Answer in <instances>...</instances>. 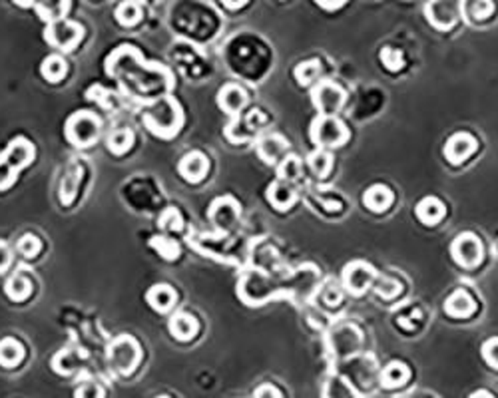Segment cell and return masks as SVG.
Masks as SVG:
<instances>
[{"mask_svg":"<svg viewBox=\"0 0 498 398\" xmlns=\"http://www.w3.org/2000/svg\"><path fill=\"white\" fill-rule=\"evenodd\" d=\"M106 72L122 88L126 96L142 104L163 98L174 88V78L168 68L149 64L134 46H120L106 58Z\"/></svg>","mask_w":498,"mask_h":398,"instance_id":"obj_1","label":"cell"},{"mask_svg":"<svg viewBox=\"0 0 498 398\" xmlns=\"http://www.w3.org/2000/svg\"><path fill=\"white\" fill-rule=\"evenodd\" d=\"M142 120L154 136L170 139V137L177 136L180 128L184 124V112H182V106L174 98L163 96V98L146 106Z\"/></svg>","mask_w":498,"mask_h":398,"instance_id":"obj_2","label":"cell"},{"mask_svg":"<svg viewBox=\"0 0 498 398\" xmlns=\"http://www.w3.org/2000/svg\"><path fill=\"white\" fill-rule=\"evenodd\" d=\"M34 160V146L26 137H16L0 153V189H8L18 174Z\"/></svg>","mask_w":498,"mask_h":398,"instance_id":"obj_3","label":"cell"},{"mask_svg":"<svg viewBox=\"0 0 498 398\" xmlns=\"http://www.w3.org/2000/svg\"><path fill=\"white\" fill-rule=\"evenodd\" d=\"M100 128L102 124H100L98 116L84 110V112L72 114L66 120L64 134H66V139L76 148H90L92 144L98 142Z\"/></svg>","mask_w":498,"mask_h":398,"instance_id":"obj_4","label":"cell"},{"mask_svg":"<svg viewBox=\"0 0 498 398\" xmlns=\"http://www.w3.org/2000/svg\"><path fill=\"white\" fill-rule=\"evenodd\" d=\"M142 359V348L134 336L122 335L118 338H114L108 347V362L110 366H114V371L120 374H132L136 371V366L140 364Z\"/></svg>","mask_w":498,"mask_h":398,"instance_id":"obj_5","label":"cell"},{"mask_svg":"<svg viewBox=\"0 0 498 398\" xmlns=\"http://www.w3.org/2000/svg\"><path fill=\"white\" fill-rule=\"evenodd\" d=\"M311 139L317 148H339L349 139V132L335 116H319L311 124Z\"/></svg>","mask_w":498,"mask_h":398,"instance_id":"obj_6","label":"cell"},{"mask_svg":"<svg viewBox=\"0 0 498 398\" xmlns=\"http://www.w3.org/2000/svg\"><path fill=\"white\" fill-rule=\"evenodd\" d=\"M84 36V28L74 22V20H56V22H50L44 30V38L46 42L52 44L54 48L62 50V52H70L74 50L80 40Z\"/></svg>","mask_w":498,"mask_h":398,"instance_id":"obj_7","label":"cell"},{"mask_svg":"<svg viewBox=\"0 0 498 398\" xmlns=\"http://www.w3.org/2000/svg\"><path fill=\"white\" fill-rule=\"evenodd\" d=\"M311 98L319 116H335L345 104V92H343V88L337 86L335 82L325 80L313 88Z\"/></svg>","mask_w":498,"mask_h":398,"instance_id":"obj_8","label":"cell"},{"mask_svg":"<svg viewBox=\"0 0 498 398\" xmlns=\"http://www.w3.org/2000/svg\"><path fill=\"white\" fill-rule=\"evenodd\" d=\"M450 253H452V259L466 269H473L483 261V245L474 233H461L455 237L450 245Z\"/></svg>","mask_w":498,"mask_h":398,"instance_id":"obj_9","label":"cell"},{"mask_svg":"<svg viewBox=\"0 0 498 398\" xmlns=\"http://www.w3.org/2000/svg\"><path fill=\"white\" fill-rule=\"evenodd\" d=\"M377 273L371 265L363 261L349 263L347 267L343 269V283L345 289L353 295H363L369 287H373Z\"/></svg>","mask_w":498,"mask_h":398,"instance_id":"obj_10","label":"cell"},{"mask_svg":"<svg viewBox=\"0 0 498 398\" xmlns=\"http://www.w3.org/2000/svg\"><path fill=\"white\" fill-rule=\"evenodd\" d=\"M461 13L462 4L459 0H431L429 6H426L429 20L440 30H447L455 25Z\"/></svg>","mask_w":498,"mask_h":398,"instance_id":"obj_11","label":"cell"},{"mask_svg":"<svg viewBox=\"0 0 498 398\" xmlns=\"http://www.w3.org/2000/svg\"><path fill=\"white\" fill-rule=\"evenodd\" d=\"M210 221H212L217 229H229L234 227L236 221L239 219V205H237L236 199L231 198H222L215 199L210 207Z\"/></svg>","mask_w":498,"mask_h":398,"instance_id":"obj_12","label":"cell"},{"mask_svg":"<svg viewBox=\"0 0 498 398\" xmlns=\"http://www.w3.org/2000/svg\"><path fill=\"white\" fill-rule=\"evenodd\" d=\"M287 148H289V142L281 134H265L257 142V156L265 163L274 165V163H279L285 158Z\"/></svg>","mask_w":498,"mask_h":398,"instance_id":"obj_13","label":"cell"},{"mask_svg":"<svg viewBox=\"0 0 498 398\" xmlns=\"http://www.w3.org/2000/svg\"><path fill=\"white\" fill-rule=\"evenodd\" d=\"M208 170H210V162L201 151H189L180 160V165H177L180 175L189 184L201 181L208 175Z\"/></svg>","mask_w":498,"mask_h":398,"instance_id":"obj_14","label":"cell"},{"mask_svg":"<svg viewBox=\"0 0 498 398\" xmlns=\"http://www.w3.org/2000/svg\"><path fill=\"white\" fill-rule=\"evenodd\" d=\"M476 149V139L471 134H455V136L448 137V142L445 144V156L450 163L459 165L462 163L469 156H473V151Z\"/></svg>","mask_w":498,"mask_h":398,"instance_id":"obj_15","label":"cell"},{"mask_svg":"<svg viewBox=\"0 0 498 398\" xmlns=\"http://www.w3.org/2000/svg\"><path fill=\"white\" fill-rule=\"evenodd\" d=\"M217 104L225 114L229 116H237L245 108L248 104V94L243 88H239L237 84H225L220 92H217Z\"/></svg>","mask_w":498,"mask_h":398,"instance_id":"obj_16","label":"cell"},{"mask_svg":"<svg viewBox=\"0 0 498 398\" xmlns=\"http://www.w3.org/2000/svg\"><path fill=\"white\" fill-rule=\"evenodd\" d=\"M146 301L148 305L156 313H168L172 311V307L177 301L174 287L168 285V283H158V285H152L146 293Z\"/></svg>","mask_w":498,"mask_h":398,"instance_id":"obj_17","label":"cell"},{"mask_svg":"<svg viewBox=\"0 0 498 398\" xmlns=\"http://www.w3.org/2000/svg\"><path fill=\"white\" fill-rule=\"evenodd\" d=\"M476 309L474 298L464 291V289H457L450 297L445 301V313L455 317V319H466L471 317Z\"/></svg>","mask_w":498,"mask_h":398,"instance_id":"obj_18","label":"cell"},{"mask_svg":"<svg viewBox=\"0 0 498 398\" xmlns=\"http://www.w3.org/2000/svg\"><path fill=\"white\" fill-rule=\"evenodd\" d=\"M267 199H269V203L274 205L275 210L283 212V210L291 207L295 203L297 195H295V189L289 186L287 181L277 179V181H274L271 186L267 187Z\"/></svg>","mask_w":498,"mask_h":398,"instance_id":"obj_19","label":"cell"},{"mask_svg":"<svg viewBox=\"0 0 498 398\" xmlns=\"http://www.w3.org/2000/svg\"><path fill=\"white\" fill-rule=\"evenodd\" d=\"M199 324L196 317L187 315V313H177L170 319V333L177 341H191L198 335Z\"/></svg>","mask_w":498,"mask_h":398,"instance_id":"obj_20","label":"cell"},{"mask_svg":"<svg viewBox=\"0 0 498 398\" xmlns=\"http://www.w3.org/2000/svg\"><path fill=\"white\" fill-rule=\"evenodd\" d=\"M80 179H82V165L70 163L62 177V184H60V203L62 205H70L74 201L78 187H80Z\"/></svg>","mask_w":498,"mask_h":398,"instance_id":"obj_21","label":"cell"},{"mask_svg":"<svg viewBox=\"0 0 498 398\" xmlns=\"http://www.w3.org/2000/svg\"><path fill=\"white\" fill-rule=\"evenodd\" d=\"M34 8H36L38 16L46 22H56V20H62L66 13H68V6L70 2L68 0H32L30 2Z\"/></svg>","mask_w":498,"mask_h":398,"instance_id":"obj_22","label":"cell"},{"mask_svg":"<svg viewBox=\"0 0 498 398\" xmlns=\"http://www.w3.org/2000/svg\"><path fill=\"white\" fill-rule=\"evenodd\" d=\"M409 376H411V371H409V366L405 362L393 361L389 362L385 369L381 371L379 380H381L383 388H398V386H403L409 380Z\"/></svg>","mask_w":498,"mask_h":398,"instance_id":"obj_23","label":"cell"},{"mask_svg":"<svg viewBox=\"0 0 498 398\" xmlns=\"http://www.w3.org/2000/svg\"><path fill=\"white\" fill-rule=\"evenodd\" d=\"M363 203H365V207H369L375 213L385 212L393 203V191L386 186L369 187L363 195Z\"/></svg>","mask_w":498,"mask_h":398,"instance_id":"obj_24","label":"cell"},{"mask_svg":"<svg viewBox=\"0 0 498 398\" xmlns=\"http://www.w3.org/2000/svg\"><path fill=\"white\" fill-rule=\"evenodd\" d=\"M4 291H6V297L11 298V301H14V303H22V301H26V298L30 297V293H32V281L28 279V275L18 271V273H14L13 277L6 281Z\"/></svg>","mask_w":498,"mask_h":398,"instance_id":"obj_25","label":"cell"},{"mask_svg":"<svg viewBox=\"0 0 498 398\" xmlns=\"http://www.w3.org/2000/svg\"><path fill=\"white\" fill-rule=\"evenodd\" d=\"M415 213H417L419 221H423L424 225H435L445 217V205L436 198H424L419 201Z\"/></svg>","mask_w":498,"mask_h":398,"instance_id":"obj_26","label":"cell"},{"mask_svg":"<svg viewBox=\"0 0 498 398\" xmlns=\"http://www.w3.org/2000/svg\"><path fill=\"white\" fill-rule=\"evenodd\" d=\"M84 357H86V355H80L74 348H62V350L54 357L52 369L58 374H72L76 369L82 364V359H84Z\"/></svg>","mask_w":498,"mask_h":398,"instance_id":"obj_27","label":"cell"},{"mask_svg":"<svg viewBox=\"0 0 498 398\" xmlns=\"http://www.w3.org/2000/svg\"><path fill=\"white\" fill-rule=\"evenodd\" d=\"M25 359V347L16 338H2L0 341V364L13 369Z\"/></svg>","mask_w":498,"mask_h":398,"instance_id":"obj_28","label":"cell"},{"mask_svg":"<svg viewBox=\"0 0 498 398\" xmlns=\"http://www.w3.org/2000/svg\"><path fill=\"white\" fill-rule=\"evenodd\" d=\"M66 72H68V66L64 62L62 56H58V54H52L48 58H44V60H42V66H40V74H42V78L48 80V82H54V84L60 82L64 76H66Z\"/></svg>","mask_w":498,"mask_h":398,"instance_id":"obj_29","label":"cell"},{"mask_svg":"<svg viewBox=\"0 0 498 398\" xmlns=\"http://www.w3.org/2000/svg\"><path fill=\"white\" fill-rule=\"evenodd\" d=\"M106 144L114 156H124L126 151H130V148L134 146V132L132 130H114L110 132Z\"/></svg>","mask_w":498,"mask_h":398,"instance_id":"obj_30","label":"cell"},{"mask_svg":"<svg viewBox=\"0 0 498 398\" xmlns=\"http://www.w3.org/2000/svg\"><path fill=\"white\" fill-rule=\"evenodd\" d=\"M307 163H309V167H311L313 174L317 175V177H327L329 172H331V167H333V158H331V153L327 149L317 148L309 156Z\"/></svg>","mask_w":498,"mask_h":398,"instance_id":"obj_31","label":"cell"},{"mask_svg":"<svg viewBox=\"0 0 498 398\" xmlns=\"http://www.w3.org/2000/svg\"><path fill=\"white\" fill-rule=\"evenodd\" d=\"M323 66L319 60H307V62H301L295 68V80H297L301 86H309L313 82H317V78L321 76Z\"/></svg>","mask_w":498,"mask_h":398,"instance_id":"obj_32","label":"cell"},{"mask_svg":"<svg viewBox=\"0 0 498 398\" xmlns=\"http://www.w3.org/2000/svg\"><path fill=\"white\" fill-rule=\"evenodd\" d=\"M142 18V8L134 0H126L116 8V20L122 26H134Z\"/></svg>","mask_w":498,"mask_h":398,"instance_id":"obj_33","label":"cell"},{"mask_svg":"<svg viewBox=\"0 0 498 398\" xmlns=\"http://www.w3.org/2000/svg\"><path fill=\"white\" fill-rule=\"evenodd\" d=\"M149 245H152V249H156L166 261H175V257L180 255V245L175 243L174 239H170V237H152Z\"/></svg>","mask_w":498,"mask_h":398,"instance_id":"obj_34","label":"cell"},{"mask_svg":"<svg viewBox=\"0 0 498 398\" xmlns=\"http://www.w3.org/2000/svg\"><path fill=\"white\" fill-rule=\"evenodd\" d=\"M494 11L492 0H466L464 4V13L469 14L473 20H485Z\"/></svg>","mask_w":498,"mask_h":398,"instance_id":"obj_35","label":"cell"},{"mask_svg":"<svg viewBox=\"0 0 498 398\" xmlns=\"http://www.w3.org/2000/svg\"><path fill=\"white\" fill-rule=\"evenodd\" d=\"M299 174H301V162L295 156H285L279 162V179L291 181V179H297Z\"/></svg>","mask_w":498,"mask_h":398,"instance_id":"obj_36","label":"cell"},{"mask_svg":"<svg viewBox=\"0 0 498 398\" xmlns=\"http://www.w3.org/2000/svg\"><path fill=\"white\" fill-rule=\"evenodd\" d=\"M375 291H377V295L379 297H385V298H391L397 295L398 291H401V285H398L395 279H391V277H386V275H383V277H379L377 275V279H375Z\"/></svg>","mask_w":498,"mask_h":398,"instance_id":"obj_37","label":"cell"},{"mask_svg":"<svg viewBox=\"0 0 498 398\" xmlns=\"http://www.w3.org/2000/svg\"><path fill=\"white\" fill-rule=\"evenodd\" d=\"M86 96L90 100H94V102H98L104 110H110L116 104V94H112L110 90H106V88L102 86H92L86 92Z\"/></svg>","mask_w":498,"mask_h":398,"instance_id":"obj_38","label":"cell"},{"mask_svg":"<svg viewBox=\"0 0 498 398\" xmlns=\"http://www.w3.org/2000/svg\"><path fill=\"white\" fill-rule=\"evenodd\" d=\"M158 224H160V227H163V229H168V231H182V229H184V217L180 215L177 210L170 207V210H166V212L160 215Z\"/></svg>","mask_w":498,"mask_h":398,"instance_id":"obj_39","label":"cell"},{"mask_svg":"<svg viewBox=\"0 0 498 398\" xmlns=\"http://www.w3.org/2000/svg\"><path fill=\"white\" fill-rule=\"evenodd\" d=\"M40 249H42V241H40L36 235H32V233H26V235L20 237V241H18V251L25 255L26 259L36 257L38 253H40Z\"/></svg>","mask_w":498,"mask_h":398,"instance_id":"obj_40","label":"cell"},{"mask_svg":"<svg viewBox=\"0 0 498 398\" xmlns=\"http://www.w3.org/2000/svg\"><path fill=\"white\" fill-rule=\"evenodd\" d=\"M381 60H383V64L391 72H397V70L403 68V52L397 48H383Z\"/></svg>","mask_w":498,"mask_h":398,"instance_id":"obj_41","label":"cell"},{"mask_svg":"<svg viewBox=\"0 0 498 398\" xmlns=\"http://www.w3.org/2000/svg\"><path fill=\"white\" fill-rule=\"evenodd\" d=\"M483 359L488 366L498 369V338H488L483 345Z\"/></svg>","mask_w":498,"mask_h":398,"instance_id":"obj_42","label":"cell"},{"mask_svg":"<svg viewBox=\"0 0 498 398\" xmlns=\"http://www.w3.org/2000/svg\"><path fill=\"white\" fill-rule=\"evenodd\" d=\"M74 398H104V390L96 383H84L76 388Z\"/></svg>","mask_w":498,"mask_h":398,"instance_id":"obj_43","label":"cell"},{"mask_svg":"<svg viewBox=\"0 0 498 398\" xmlns=\"http://www.w3.org/2000/svg\"><path fill=\"white\" fill-rule=\"evenodd\" d=\"M253 398H283L281 397V392H279V388L274 385H262L255 388V392H253Z\"/></svg>","mask_w":498,"mask_h":398,"instance_id":"obj_44","label":"cell"},{"mask_svg":"<svg viewBox=\"0 0 498 398\" xmlns=\"http://www.w3.org/2000/svg\"><path fill=\"white\" fill-rule=\"evenodd\" d=\"M11 263H13V253H11V247H8L4 241H0V275L8 271Z\"/></svg>","mask_w":498,"mask_h":398,"instance_id":"obj_45","label":"cell"},{"mask_svg":"<svg viewBox=\"0 0 498 398\" xmlns=\"http://www.w3.org/2000/svg\"><path fill=\"white\" fill-rule=\"evenodd\" d=\"M325 303L329 305V307H333V305H337V303H341V291L339 289H327V293H325Z\"/></svg>","mask_w":498,"mask_h":398,"instance_id":"obj_46","label":"cell"},{"mask_svg":"<svg viewBox=\"0 0 498 398\" xmlns=\"http://www.w3.org/2000/svg\"><path fill=\"white\" fill-rule=\"evenodd\" d=\"M317 4H321L323 8H327V11H333V8H339V6H343L347 0H315Z\"/></svg>","mask_w":498,"mask_h":398,"instance_id":"obj_47","label":"cell"},{"mask_svg":"<svg viewBox=\"0 0 498 398\" xmlns=\"http://www.w3.org/2000/svg\"><path fill=\"white\" fill-rule=\"evenodd\" d=\"M222 2H224L227 8L236 11V8H241V6H243V4H245L248 0H222Z\"/></svg>","mask_w":498,"mask_h":398,"instance_id":"obj_48","label":"cell"},{"mask_svg":"<svg viewBox=\"0 0 498 398\" xmlns=\"http://www.w3.org/2000/svg\"><path fill=\"white\" fill-rule=\"evenodd\" d=\"M469 398H494L488 390H476V392H473Z\"/></svg>","mask_w":498,"mask_h":398,"instance_id":"obj_49","label":"cell"},{"mask_svg":"<svg viewBox=\"0 0 498 398\" xmlns=\"http://www.w3.org/2000/svg\"><path fill=\"white\" fill-rule=\"evenodd\" d=\"M156 398H170V397H156Z\"/></svg>","mask_w":498,"mask_h":398,"instance_id":"obj_50","label":"cell"}]
</instances>
